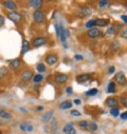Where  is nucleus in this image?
<instances>
[{
	"instance_id": "1",
	"label": "nucleus",
	"mask_w": 127,
	"mask_h": 134,
	"mask_svg": "<svg viewBox=\"0 0 127 134\" xmlns=\"http://www.w3.org/2000/svg\"><path fill=\"white\" fill-rule=\"evenodd\" d=\"M8 18L11 21H13L15 24H18L20 22V20H21V15L19 13H17L16 11H13V12L8 13Z\"/></svg>"
},
{
	"instance_id": "2",
	"label": "nucleus",
	"mask_w": 127,
	"mask_h": 134,
	"mask_svg": "<svg viewBox=\"0 0 127 134\" xmlns=\"http://www.w3.org/2000/svg\"><path fill=\"white\" fill-rule=\"evenodd\" d=\"M47 43V38L46 37H36L34 38L33 40H32V46H33L34 48H38V47H41L44 44Z\"/></svg>"
},
{
	"instance_id": "3",
	"label": "nucleus",
	"mask_w": 127,
	"mask_h": 134,
	"mask_svg": "<svg viewBox=\"0 0 127 134\" xmlns=\"http://www.w3.org/2000/svg\"><path fill=\"white\" fill-rule=\"evenodd\" d=\"M114 81H115L118 85H120V86L126 85V77H125L124 73H123V72H119L118 74H115V76H114Z\"/></svg>"
},
{
	"instance_id": "4",
	"label": "nucleus",
	"mask_w": 127,
	"mask_h": 134,
	"mask_svg": "<svg viewBox=\"0 0 127 134\" xmlns=\"http://www.w3.org/2000/svg\"><path fill=\"white\" fill-rule=\"evenodd\" d=\"M77 14H78V16H81V17L90 16V15L92 14V9H90V8H88V7H83V8H81V9L78 10Z\"/></svg>"
},
{
	"instance_id": "5",
	"label": "nucleus",
	"mask_w": 127,
	"mask_h": 134,
	"mask_svg": "<svg viewBox=\"0 0 127 134\" xmlns=\"http://www.w3.org/2000/svg\"><path fill=\"white\" fill-rule=\"evenodd\" d=\"M68 78H69V76L67 74H57L54 77V81L58 85H61V83H65L68 80Z\"/></svg>"
},
{
	"instance_id": "6",
	"label": "nucleus",
	"mask_w": 127,
	"mask_h": 134,
	"mask_svg": "<svg viewBox=\"0 0 127 134\" xmlns=\"http://www.w3.org/2000/svg\"><path fill=\"white\" fill-rule=\"evenodd\" d=\"M32 77H33V72H32V70H30V69L24 70L21 73V76H20V78H21L22 81H29Z\"/></svg>"
},
{
	"instance_id": "7",
	"label": "nucleus",
	"mask_w": 127,
	"mask_h": 134,
	"mask_svg": "<svg viewBox=\"0 0 127 134\" xmlns=\"http://www.w3.org/2000/svg\"><path fill=\"white\" fill-rule=\"evenodd\" d=\"M45 60H46L47 64H49V65H53V64H55V63L57 62L58 57H57L56 54H49V55H47V57H46Z\"/></svg>"
},
{
	"instance_id": "8",
	"label": "nucleus",
	"mask_w": 127,
	"mask_h": 134,
	"mask_svg": "<svg viewBox=\"0 0 127 134\" xmlns=\"http://www.w3.org/2000/svg\"><path fill=\"white\" fill-rule=\"evenodd\" d=\"M87 36L90 37V38H98V37L101 36V31L98 30V29H95V27H93V29L88 31Z\"/></svg>"
},
{
	"instance_id": "9",
	"label": "nucleus",
	"mask_w": 127,
	"mask_h": 134,
	"mask_svg": "<svg viewBox=\"0 0 127 134\" xmlns=\"http://www.w3.org/2000/svg\"><path fill=\"white\" fill-rule=\"evenodd\" d=\"M33 17H34V20H35L37 23H41V22L44 21V18H45L44 13H43L40 10H36V11L34 12V14H33Z\"/></svg>"
},
{
	"instance_id": "10",
	"label": "nucleus",
	"mask_w": 127,
	"mask_h": 134,
	"mask_svg": "<svg viewBox=\"0 0 127 134\" xmlns=\"http://www.w3.org/2000/svg\"><path fill=\"white\" fill-rule=\"evenodd\" d=\"M3 7L8 10H11V12L15 11L17 9V4L15 1H12V0H7V1L3 2Z\"/></svg>"
},
{
	"instance_id": "11",
	"label": "nucleus",
	"mask_w": 127,
	"mask_h": 134,
	"mask_svg": "<svg viewBox=\"0 0 127 134\" xmlns=\"http://www.w3.org/2000/svg\"><path fill=\"white\" fill-rule=\"evenodd\" d=\"M106 106L110 107V108H117L118 107V99L117 98H113V97H109L106 99V102H105Z\"/></svg>"
},
{
	"instance_id": "12",
	"label": "nucleus",
	"mask_w": 127,
	"mask_h": 134,
	"mask_svg": "<svg viewBox=\"0 0 127 134\" xmlns=\"http://www.w3.org/2000/svg\"><path fill=\"white\" fill-rule=\"evenodd\" d=\"M21 63H22V61H21V59L20 58H17V59H14L13 61H11L10 62V68L12 69V70H17L19 66L21 65Z\"/></svg>"
},
{
	"instance_id": "13",
	"label": "nucleus",
	"mask_w": 127,
	"mask_h": 134,
	"mask_svg": "<svg viewBox=\"0 0 127 134\" xmlns=\"http://www.w3.org/2000/svg\"><path fill=\"white\" fill-rule=\"evenodd\" d=\"M90 79V75L89 74H81L78 76H76V81L80 82V83H83V82H86L87 80Z\"/></svg>"
},
{
	"instance_id": "14",
	"label": "nucleus",
	"mask_w": 127,
	"mask_h": 134,
	"mask_svg": "<svg viewBox=\"0 0 127 134\" xmlns=\"http://www.w3.org/2000/svg\"><path fill=\"white\" fill-rule=\"evenodd\" d=\"M29 4H30V7H31V8L38 9V8H40V7H41L43 1H41V0H31V1L29 2Z\"/></svg>"
},
{
	"instance_id": "15",
	"label": "nucleus",
	"mask_w": 127,
	"mask_h": 134,
	"mask_svg": "<svg viewBox=\"0 0 127 134\" xmlns=\"http://www.w3.org/2000/svg\"><path fill=\"white\" fill-rule=\"evenodd\" d=\"M59 108H60L61 110L70 109V108H72V103L69 102V100H65V102H62V103L59 105Z\"/></svg>"
},
{
	"instance_id": "16",
	"label": "nucleus",
	"mask_w": 127,
	"mask_h": 134,
	"mask_svg": "<svg viewBox=\"0 0 127 134\" xmlns=\"http://www.w3.org/2000/svg\"><path fill=\"white\" fill-rule=\"evenodd\" d=\"M30 50V44H29V42L25 40V39H23L22 40V48H21V54H24V53H27L28 51Z\"/></svg>"
},
{
	"instance_id": "17",
	"label": "nucleus",
	"mask_w": 127,
	"mask_h": 134,
	"mask_svg": "<svg viewBox=\"0 0 127 134\" xmlns=\"http://www.w3.org/2000/svg\"><path fill=\"white\" fill-rule=\"evenodd\" d=\"M20 129H21V131L30 132V131L33 130V127H32L31 125H29V124H21L20 125Z\"/></svg>"
},
{
	"instance_id": "18",
	"label": "nucleus",
	"mask_w": 127,
	"mask_h": 134,
	"mask_svg": "<svg viewBox=\"0 0 127 134\" xmlns=\"http://www.w3.org/2000/svg\"><path fill=\"white\" fill-rule=\"evenodd\" d=\"M0 117L1 118H6V119H9L12 117V114L6 110H0Z\"/></svg>"
},
{
	"instance_id": "19",
	"label": "nucleus",
	"mask_w": 127,
	"mask_h": 134,
	"mask_svg": "<svg viewBox=\"0 0 127 134\" xmlns=\"http://www.w3.org/2000/svg\"><path fill=\"white\" fill-rule=\"evenodd\" d=\"M107 92L108 93H114L115 92V82H113V81L109 82V85L107 86Z\"/></svg>"
},
{
	"instance_id": "20",
	"label": "nucleus",
	"mask_w": 127,
	"mask_h": 134,
	"mask_svg": "<svg viewBox=\"0 0 127 134\" xmlns=\"http://www.w3.org/2000/svg\"><path fill=\"white\" fill-rule=\"evenodd\" d=\"M95 20H97V25L98 26H106L109 22L107 19H95Z\"/></svg>"
},
{
	"instance_id": "21",
	"label": "nucleus",
	"mask_w": 127,
	"mask_h": 134,
	"mask_svg": "<svg viewBox=\"0 0 127 134\" xmlns=\"http://www.w3.org/2000/svg\"><path fill=\"white\" fill-rule=\"evenodd\" d=\"M95 25H97V20H95V19H93V20H89V21L86 23V27L89 29V30L93 29V26H95Z\"/></svg>"
},
{
	"instance_id": "22",
	"label": "nucleus",
	"mask_w": 127,
	"mask_h": 134,
	"mask_svg": "<svg viewBox=\"0 0 127 134\" xmlns=\"http://www.w3.org/2000/svg\"><path fill=\"white\" fill-rule=\"evenodd\" d=\"M8 68H6V66H1L0 68V78H2V77H4L7 74H8Z\"/></svg>"
},
{
	"instance_id": "23",
	"label": "nucleus",
	"mask_w": 127,
	"mask_h": 134,
	"mask_svg": "<svg viewBox=\"0 0 127 134\" xmlns=\"http://www.w3.org/2000/svg\"><path fill=\"white\" fill-rule=\"evenodd\" d=\"M73 128H74V127H73V124H72V122H69V124H67L65 127H64V132L67 134V133H68L70 130H72Z\"/></svg>"
},
{
	"instance_id": "24",
	"label": "nucleus",
	"mask_w": 127,
	"mask_h": 134,
	"mask_svg": "<svg viewBox=\"0 0 127 134\" xmlns=\"http://www.w3.org/2000/svg\"><path fill=\"white\" fill-rule=\"evenodd\" d=\"M88 129H89L91 132H94V131H97V130H98V125H97V124H94V122H89V125H88Z\"/></svg>"
},
{
	"instance_id": "25",
	"label": "nucleus",
	"mask_w": 127,
	"mask_h": 134,
	"mask_svg": "<svg viewBox=\"0 0 127 134\" xmlns=\"http://www.w3.org/2000/svg\"><path fill=\"white\" fill-rule=\"evenodd\" d=\"M110 114H111V116H113V117L119 116V114H120L119 108H111V110H110Z\"/></svg>"
},
{
	"instance_id": "26",
	"label": "nucleus",
	"mask_w": 127,
	"mask_h": 134,
	"mask_svg": "<svg viewBox=\"0 0 127 134\" xmlns=\"http://www.w3.org/2000/svg\"><path fill=\"white\" fill-rule=\"evenodd\" d=\"M88 125H89V122H88V121H86V120H82V121H80V122H78L80 128H81V129H84V130L88 129Z\"/></svg>"
},
{
	"instance_id": "27",
	"label": "nucleus",
	"mask_w": 127,
	"mask_h": 134,
	"mask_svg": "<svg viewBox=\"0 0 127 134\" xmlns=\"http://www.w3.org/2000/svg\"><path fill=\"white\" fill-rule=\"evenodd\" d=\"M43 75L41 74H36L35 76H34V78H33V81L35 82V83H38V82H40L41 80H43Z\"/></svg>"
},
{
	"instance_id": "28",
	"label": "nucleus",
	"mask_w": 127,
	"mask_h": 134,
	"mask_svg": "<svg viewBox=\"0 0 127 134\" xmlns=\"http://www.w3.org/2000/svg\"><path fill=\"white\" fill-rule=\"evenodd\" d=\"M52 115H53V112H52V111H51V112H48L47 114H45V115L43 116V120H44V121H48V120H50L51 117H52Z\"/></svg>"
},
{
	"instance_id": "29",
	"label": "nucleus",
	"mask_w": 127,
	"mask_h": 134,
	"mask_svg": "<svg viewBox=\"0 0 127 134\" xmlns=\"http://www.w3.org/2000/svg\"><path fill=\"white\" fill-rule=\"evenodd\" d=\"M98 92H99L98 89H91V90H89V91L86 93V95H88V96H93V95H97Z\"/></svg>"
},
{
	"instance_id": "30",
	"label": "nucleus",
	"mask_w": 127,
	"mask_h": 134,
	"mask_svg": "<svg viewBox=\"0 0 127 134\" xmlns=\"http://www.w3.org/2000/svg\"><path fill=\"white\" fill-rule=\"evenodd\" d=\"M36 69H37L38 72H45L46 71V66L43 63H38L37 66H36Z\"/></svg>"
},
{
	"instance_id": "31",
	"label": "nucleus",
	"mask_w": 127,
	"mask_h": 134,
	"mask_svg": "<svg viewBox=\"0 0 127 134\" xmlns=\"http://www.w3.org/2000/svg\"><path fill=\"white\" fill-rule=\"evenodd\" d=\"M119 48H120V43H119L118 41H113V42L111 43V46H110V49H111V50H115V51H117Z\"/></svg>"
},
{
	"instance_id": "32",
	"label": "nucleus",
	"mask_w": 127,
	"mask_h": 134,
	"mask_svg": "<svg viewBox=\"0 0 127 134\" xmlns=\"http://www.w3.org/2000/svg\"><path fill=\"white\" fill-rule=\"evenodd\" d=\"M121 104L125 107V108H127V96H121Z\"/></svg>"
},
{
	"instance_id": "33",
	"label": "nucleus",
	"mask_w": 127,
	"mask_h": 134,
	"mask_svg": "<svg viewBox=\"0 0 127 134\" xmlns=\"http://www.w3.org/2000/svg\"><path fill=\"white\" fill-rule=\"evenodd\" d=\"M107 4H108V1H107V0H104V1H100V2H99V7H100L101 9L105 8Z\"/></svg>"
},
{
	"instance_id": "34",
	"label": "nucleus",
	"mask_w": 127,
	"mask_h": 134,
	"mask_svg": "<svg viewBox=\"0 0 127 134\" xmlns=\"http://www.w3.org/2000/svg\"><path fill=\"white\" fill-rule=\"evenodd\" d=\"M71 115L72 116H75V117H78V116H81V112H78L76 110H72L71 111Z\"/></svg>"
},
{
	"instance_id": "35",
	"label": "nucleus",
	"mask_w": 127,
	"mask_h": 134,
	"mask_svg": "<svg viewBox=\"0 0 127 134\" xmlns=\"http://www.w3.org/2000/svg\"><path fill=\"white\" fill-rule=\"evenodd\" d=\"M114 31H115L114 26H111V27H109V29H108V34H110V35L114 34Z\"/></svg>"
},
{
	"instance_id": "36",
	"label": "nucleus",
	"mask_w": 127,
	"mask_h": 134,
	"mask_svg": "<svg viewBox=\"0 0 127 134\" xmlns=\"http://www.w3.org/2000/svg\"><path fill=\"white\" fill-rule=\"evenodd\" d=\"M4 22H6V19H4V17L0 15V26H2V25L4 24Z\"/></svg>"
},
{
	"instance_id": "37",
	"label": "nucleus",
	"mask_w": 127,
	"mask_h": 134,
	"mask_svg": "<svg viewBox=\"0 0 127 134\" xmlns=\"http://www.w3.org/2000/svg\"><path fill=\"white\" fill-rule=\"evenodd\" d=\"M121 118H122L123 120H127V112H123V113L121 114Z\"/></svg>"
},
{
	"instance_id": "38",
	"label": "nucleus",
	"mask_w": 127,
	"mask_h": 134,
	"mask_svg": "<svg viewBox=\"0 0 127 134\" xmlns=\"http://www.w3.org/2000/svg\"><path fill=\"white\" fill-rule=\"evenodd\" d=\"M74 58H75V60H83V58H84V57H83L82 55H75V56H74Z\"/></svg>"
},
{
	"instance_id": "39",
	"label": "nucleus",
	"mask_w": 127,
	"mask_h": 134,
	"mask_svg": "<svg viewBox=\"0 0 127 134\" xmlns=\"http://www.w3.org/2000/svg\"><path fill=\"white\" fill-rule=\"evenodd\" d=\"M72 92H73L72 87H68V88H67V93H68V94H72Z\"/></svg>"
},
{
	"instance_id": "40",
	"label": "nucleus",
	"mask_w": 127,
	"mask_h": 134,
	"mask_svg": "<svg viewBox=\"0 0 127 134\" xmlns=\"http://www.w3.org/2000/svg\"><path fill=\"white\" fill-rule=\"evenodd\" d=\"M114 71H115V68H114V66H111V68H109V70H108L109 74H112Z\"/></svg>"
},
{
	"instance_id": "41",
	"label": "nucleus",
	"mask_w": 127,
	"mask_h": 134,
	"mask_svg": "<svg viewBox=\"0 0 127 134\" xmlns=\"http://www.w3.org/2000/svg\"><path fill=\"white\" fill-rule=\"evenodd\" d=\"M121 19L125 22V23H127V16H125V15H123V16H121Z\"/></svg>"
},
{
	"instance_id": "42",
	"label": "nucleus",
	"mask_w": 127,
	"mask_h": 134,
	"mask_svg": "<svg viewBox=\"0 0 127 134\" xmlns=\"http://www.w3.org/2000/svg\"><path fill=\"white\" fill-rule=\"evenodd\" d=\"M75 133H76V131H75V129L73 128V129H72V130H70V131H69L67 134H75Z\"/></svg>"
},
{
	"instance_id": "43",
	"label": "nucleus",
	"mask_w": 127,
	"mask_h": 134,
	"mask_svg": "<svg viewBox=\"0 0 127 134\" xmlns=\"http://www.w3.org/2000/svg\"><path fill=\"white\" fill-rule=\"evenodd\" d=\"M44 110V107L43 106H38L37 108H36V111H43Z\"/></svg>"
},
{
	"instance_id": "44",
	"label": "nucleus",
	"mask_w": 127,
	"mask_h": 134,
	"mask_svg": "<svg viewBox=\"0 0 127 134\" xmlns=\"http://www.w3.org/2000/svg\"><path fill=\"white\" fill-rule=\"evenodd\" d=\"M74 104H75V105H81V100H80V99L74 100Z\"/></svg>"
},
{
	"instance_id": "45",
	"label": "nucleus",
	"mask_w": 127,
	"mask_h": 134,
	"mask_svg": "<svg viewBox=\"0 0 127 134\" xmlns=\"http://www.w3.org/2000/svg\"><path fill=\"white\" fill-rule=\"evenodd\" d=\"M0 134H1V132H0Z\"/></svg>"
}]
</instances>
